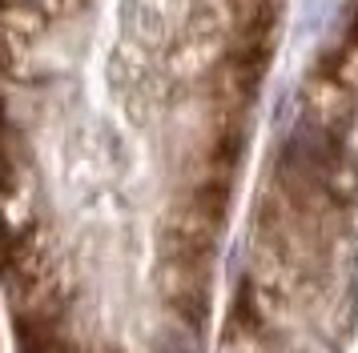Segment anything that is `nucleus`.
Listing matches in <instances>:
<instances>
[{"mask_svg": "<svg viewBox=\"0 0 358 353\" xmlns=\"http://www.w3.org/2000/svg\"><path fill=\"white\" fill-rule=\"evenodd\" d=\"M213 353H358V0L278 112Z\"/></svg>", "mask_w": 358, "mask_h": 353, "instance_id": "nucleus-2", "label": "nucleus"}, {"mask_svg": "<svg viewBox=\"0 0 358 353\" xmlns=\"http://www.w3.org/2000/svg\"><path fill=\"white\" fill-rule=\"evenodd\" d=\"M290 0H0L17 353H206Z\"/></svg>", "mask_w": 358, "mask_h": 353, "instance_id": "nucleus-1", "label": "nucleus"}]
</instances>
